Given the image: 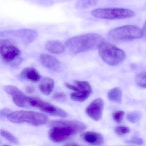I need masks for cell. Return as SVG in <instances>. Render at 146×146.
I'll return each mask as SVG.
<instances>
[{
  "label": "cell",
  "instance_id": "obj_1",
  "mask_svg": "<svg viewBox=\"0 0 146 146\" xmlns=\"http://www.w3.org/2000/svg\"><path fill=\"white\" fill-rule=\"evenodd\" d=\"M49 138L56 143H61L86 129L85 123L77 121L56 120L50 122Z\"/></svg>",
  "mask_w": 146,
  "mask_h": 146
},
{
  "label": "cell",
  "instance_id": "obj_2",
  "mask_svg": "<svg viewBox=\"0 0 146 146\" xmlns=\"http://www.w3.org/2000/svg\"><path fill=\"white\" fill-rule=\"evenodd\" d=\"M104 41V39L99 34L89 33L70 38L65 44L69 51L77 54L96 49Z\"/></svg>",
  "mask_w": 146,
  "mask_h": 146
},
{
  "label": "cell",
  "instance_id": "obj_3",
  "mask_svg": "<svg viewBox=\"0 0 146 146\" xmlns=\"http://www.w3.org/2000/svg\"><path fill=\"white\" fill-rule=\"evenodd\" d=\"M143 35L139 27L128 25L111 29L107 34V38L111 42L118 43L140 38Z\"/></svg>",
  "mask_w": 146,
  "mask_h": 146
},
{
  "label": "cell",
  "instance_id": "obj_4",
  "mask_svg": "<svg viewBox=\"0 0 146 146\" xmlns=\"http://www.w3.org/2000/svg\"><path fill=\"white\" fill-rule=\"evenodd\" d=\"M9 121L15 123H26L34 126L46 124L48 118L44 114L34 111H18L11 112L7 117Z\"/></svg>",
  "mask_w": 146,
  "mask_h": 146
},
{
  "label": "cell",
  "instance_id": "obj_5",
  "mask_svg": "<svg viewBox=\"0 0 146 146\" xmlns=\"http://www.w3.org/2000/svg\"><path fill=\"white\" fill-rule=\"evenodd\" d=\"M99 54L102 60L111 66L119 64L124 60V51L115 45L104 41L98 48Z\"/></svg>",
  "mask_w": 146,
  "mask_h": 146
},
{
  "label": "cell",
  "instance_id": "obj_6",
  "mask_svg": "<svg viewBox=\"0 0 146 146\" xmlns=\"http://www.w3.org/2000/svg\"><path fill=\"white\" fill-rule=\"evenodd\" d=\"M91 14L98 19L106 20L123 19L135 16L133 10L122 8H101L94 9Z\"/></svg>",
  "mask_w": 146,
  "mask_h": 146
},
{
  "label": "cell",
  "instance_id": "obj_7",
  "mask_svg": "<svg viewBox=\"0 0 146 146\" xmlns=\"http://www.w3.org/2000/svg\"><path fill=\"white\" fill-rule=\"evenodd\" d=\"M27 104L28 107L37 108L51 115L61 117L67 116V113L63 110L37 98L27 97Z\"/></svg>",
  "mask_w": 146,
  "mask_h": 146
},
{
  "label": "cell",
  "instance_id": "obj_8",
  "mask_svg": "<svg viewBox=\"0 0 146 146\" xmlns=\"http://www.w3.org/2000/svg\"><path fill=\"white\" fill-rule=\"evenodd\" d=\"M20 54L19 50L8 39L0 40V55L7 62L14 60Z\"/></svg>",
  "mask_w": 146,
  "mask_h": 146
},
{
  "label": "cell",
  "instance_id": "obj_9",
  "mask_svg": "<svg viewBox=\"0 0 146 146\" xmlns=\"http://www.w3.org/2000/svg\"><path fill=\"white\" fill-rule=\"evenodd\" d=\"M3 90L5 92L12 96L13 102L17 106L21 108H27V97L25 94L13 85L4 87Z\"/></svg>",
  "mask_w": 146,
  "mask_h": 146
},
{
  "label": "cell",
  "instance_id": "obj_10",
  "mask_svg": "<svg viewBox=\"0 0 146 146\" xmlns=\"http://www.w3.org/2000/svg\"><path fill=\"white\" fill-rule=\"evenodd\" d=\"M104 106V101L102 99H96L87 107L86 113L93 120L100 121L102 117Z\"/></svg>",
  "mask_w": 146,
  "mask_h": 146
},
{
  "label": "cell",
  "instance_id": "obj_11",
  "mask_svg": "<svg viewBox=\"0 0 146 146\" xmlns=\"http://www.w3.org/2000/svg\"><path fill=\"white\" fill-rule=\"evenodd\" d=\"M40 62L47 68L54 71H57L60 67L59 60L48 54H42L40 56Z\"/></svg>",
  "mask_w": 146,
  "mask_h": 146
},
{
  "label": "cell",
  "instance_id": "obj_12",
  "mask_svg": "<svg viewBox=\"0 0 146 146\" xmlns=\"http://www.w3.org/2000/svg\"><path fill=\"white\" fill-rule=\"evenodd\" d=\"M81 138L85 142L94 145H101L104 142L103 136L97 132H86L81 135Z\"/></svg>",
  "mask_w": 146,
  "mask_h": 146
},
{
  "label": "cell",
  "instance_id": "obj_13",
  "mask_svg": "<svg viewBox=\"0 0 146 146\" xmlns=\"http://www.w3.org/2000/svg\"><path fill=\"white\" fill-rule=\"evenodd\" d=\"M16 35L22 42L29 44L33 42L38 37V33L35 30L30 29H23L16 31Z\"/></svg>",
  "mask_w": 146,
  "mask_h": 146
},
{
  "label": "cell",
  "instance_id": "obj_14",
  "mask_svg": "<svg viewBox=\"0 0 146 146\" xmlns=\"http://www.w3.org/2000/svg\"><path fill=\"white\" fill-rule=\"evenodd\" d=\"M20 76L24 79L33 82H38L41 78L39 73L32 67L25 69L21 73Z\"/></svg>",
  "mask_w": 146,
  "mask_h": 146
},
{
  "label": "cell",
  "instance_id": "obj_15",
  "mask_svg": "<svg viewBox=\"0 0 146 146\" xmlns=\"http://www.w3.org/2000/svg\"><path fill=\"white\" fill-rule=\"evenodd\" d=\"M45 48L49 52L53 54H60L65 50V45L59 40L48 41L45 45Z\"/></svg>",
  "mask_w": 146,
  "mask_h": 146
},
{
  "label": "cell",
  "instance_id": "obj_16",
  "mask_svg": "<svg viewBox=\"0 0 146 146\" xmlns=\"http://www.w3.org/2000/svg\"><path fill=\"white\" fill-rule=\"evenodd\" d=\"M54 86V81L50 78L43 79L39 85V88L41 92L46 96L52 93Z\"/></svg>",
  "mask_w": 146,
  "mask_h": 146
},
{
  "label": "cell",
  "instance_id": "obj_17",
  "mask_svg": "<svg viewBox=\"0 0 146 146\" xmlns=\"http://www.w3.org/2000/svg\"><path fill=\"white\" fill-rule=\"evenodd\" d=\"M66 87L68 89L74 91H90L92 90L90 84L86 81H75L74 85H71L67 83L65 84Z\"/></svg>",
  "mask_w": 146,
  "mask_h": 146
},
{
  "label": "cell",
  "instance_id": "obj_18",
  "mask_svg": "<svg viewBox=\"0 0 146 146\" xmlns=\"http://www.w3.org/2000/svg\"><path fill=\"white\" fill-rule=\"evenodd\" d=\"M107 96L108 99L111 102L118 103H121L122 93L120 88L115 87L110 90Z\"/></svg>",
  "mask_w": 146,
  "mask_h": 146
},
{
  "label": "cell",
  "instance_id": "obj_19",
  "mask_svg": "<svg viewBox=\"0 0 146 146\" xmlns=\"http://www.w3.org/2000/svg\"><path fill=\"white\" fill-rule=\"evenodd\" d=\"M92 93V90L75 91L71 93V98L73 100L76 102H84L90 97Z\"/></svg>",
  "mask_w": 146,
  "mask_h": 146
},
{
  "label": "cell",
  "instance_id": "obj_20",
  "mask_svg": "<svg viewBox=\"0 0 146 146\" xmlns=\"http://www.w3.org/2000/svg\"><path fill=\"white\" fill-rule=\"evenodd\" d=\"M99 0H77L76 7L78 9H83L88 8L96 5Z\"/></svg>",
  "mask_w": 146,
  "mask_h": 146
},
{
  "label": "cell",
  "instance_id": "obj_21",
  "mask_svg": "<svg viewBox=\"0 0 146 146\" xmlns=\"http://www.w3.org/2000/svg\"><path fill=\"white\" fill-rule=\"evenodd\" d=\"M0 135L12 144L15 145L19 144V141L16 137H15L12 133L7 130L1 129Z\"/></svg>",
  "mask_w": 146,
  "mask_h": 146
},
{
  "label": "cell",
  "instance_id": "obj_22",
  "mask_svg": "<svg viewBox=\"0 0 146 146\" xmlns=\"http://www.w3.org/2000/svg\"><path fill=\"white\" fill-rule=\"evenodd\" d=\"M142 117V114L139 111H133L127 115L128 121L131 123H135L139 121Z\"/></svg>",
  "mask_w": 146,
  "mask_h": 146
},
{
  "label": "cell",
  "instance_id": "obj_23",
  "mask_svg": "<svg viewBox=\"0 0 146 146\" xmlns=\"http://www.w3.org/2000/svg\"><path fill=\"white\" fill-rule=\"evenodd\" d=\"M135 82L141 87L146 88V72L138 74L135 77Z\"/></svg>",
  "mask_w": 146,
  "mask_h": 146
},
{
  "label": "cell",
  "instance_id": "obj_24",
  "mask_svg": "<svg viewBox=\"0 0 146 146\" xmlns=\"http://www.w3.org/2000/svg\"><path fill=\"white\" fill-rule=\"evenodd\" d=\"M52 99L59 102H64L67 99V95L65 93L58 92L52 96Z\"/></svg>",
  "mask_w": 146,
  "mask_h": 146
},
{
  "label": "cell",
  "instance_id": "obj_25",
  "mask_svg": "<svg viewBox=\"0 0 146 146\" xmlns=\"http://www.w3.org/2000/svg\"><path fill=\"white\" fill-rule=\"evenodd\" d=\"M130 129L125 126H118L115 128L116 133L120 136H123L130 132Z\"/></svg>",
  "mask_w": 146,
  "mask_h": 146
},
{
  "label": "cell",
  "instance_id": "obj_26",
  "mask_svg": "<svg viewBox=\"0 0 146 146\" xmlns=\"http://www.w3.org/2000/svg\"><path fill=\"white\" fill-rule=\"evenodd\" d=\"M124 112L122 111H115L112 115V117L115 122L118 123H121L124 116Z\"/></svg>",
  "mask_w": 146,
  "mask_h": 146
},
{
  "label": "cell",
  "instance_id": "obj_27",
  "mask_svg": "<svg viewBox=\"0 0 146 146\" xmlns=\"http://www.w3.org/2000/svg\"><path fill=\"white\" fill-rule=\"evenodd\" d=\"M126 142L129 144L138 145H142L144 143L143 140L138 137H133L129 140L127 141Z\"/></svg>",
  "mask_w": 146,
  "mask_h": 146
},
{
  "label": "cell",
  "instance_id": "obj_28",
  "mask_svg": "<svg viewBox=\"0 0 146 146\" xmlns=\"http://www.w3.org/2000/svg\"><path fill=\"white\" fill-rule=\"evenodd\" d=\"M11 113V110L8 108H4L0 110V119L7 117L8 115Z\"/></svg>",
  "mask_w": 146,
  "mask_h": 146
},
{
  "label": "cell",
  "instance_id": "obj_29",
  "mask_svg": "<svg viewBox=\"0 0 146 146\" xmlns=\"http://www.w3.org/2000/svg\"><path fill=\"white\" fill-rule=\"evenodd\" d=\"M25 91L27 93H32L34 92L35 88L33 86H27L25 88Z\"/></svg>",
  "mask_w": 146,
  "mask_h": 146
},
{
  "label": "cell",
  "instance_id": "obj_30",
  "mask_svg": "<svg viewBox=\"0 0 146 146\" xmlns=\"http://www.w3.org/2000/svg\"><path fill=\"white\" fill-rule=\"evenodd\" d=\"M142 31L143 32V34L146 35V21L144 24L143 27V29H142Z\"/></svg>",
  "mask_w": 146,
  "mask_h": 146
},
{
  "label": "cell",
  "instance_id": "obj_31",
  "mask_svg": "<svg viewBox=\"0 0 146 146\" xmlns=\"http://www.w3.org/2000/svg\"><path fill=\"white\" fill-rule=\"evenodd\" d=\"M1 141L0 140V144H1Z\"/></svg>",
  "mask_w": 146,
  "mask_h": 146
}]
</instances>
